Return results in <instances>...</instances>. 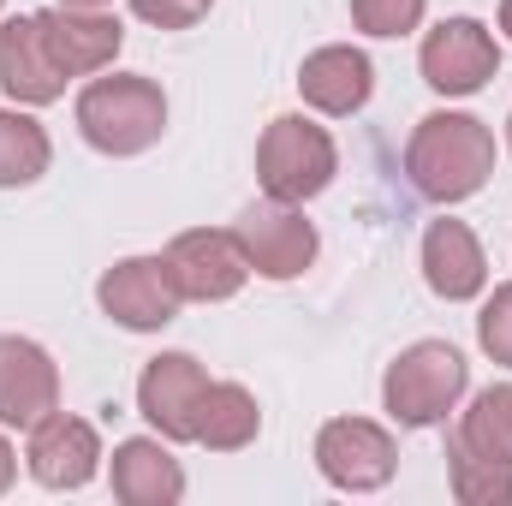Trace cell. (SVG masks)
<instances>
[{
	"label": "cell",
	"mask_w": 512,
	"mask_h": 506,
	"mask_svg": "<svg viewBox=\"0 0 512 506\" xmlns=\"http://www.w3.org/2000/svg\"><path fill=\"white\" fill-rule=\"evenodd\" d=\"M352 18L370 36H405L423 24V0H352Z\"/></svg>",
	"instance_id": "7402d4cb"
},
{
	"label": "cell",
	"mask_w": 512,
	"mask_h": 506,
	"mask_svg": "<svg viewBox=\"0 0 512 506\" xmlns=\"http://www.w3.org/2000/svg\"><path fill=\"white\" fill-rule=\"evenodd\" d=\"M334 167H340L334 137L322 126H310L304 114H280L256 143V179L274 203H304V197L328 191Z\"/></svg>",
	"instance_id": "3957f363"
},
{
	"label": "cell",
	"mask_w": 512,
	"mask_h": 506,
	"mask_svg": "<svg viewBox=\"0 0 512 506\" xmlns=\"http://www.w3.org/2000/svg\"><path fill=\"white\" fill-rule=\"evenodd\" d=\"M405 173L429 203H459L489 185L495 173V137L471 114H429L405 143Z\"/></svg>",
	"instance_id": "6da1fadb"
},
{
	"label": "cell",
	"mask_w": 512,
	"mask_h": 506,
	"mask_svg": "<svg viewBox=\"0 0 512 506\" xmlns=\"http://www.w3.org/2000/svg\"><path fill=\"white\" fill-rule=\"evenodd\" d=\"M459 441H465L471 453L495 459V465H512V381L483 387V393L471 399V411H465V423H459Z\"/></svg>",
	"instance_id": "ffe728a7"
},
{
	"label": "cell",
	"mask_w": 512,
	"mask_h": 506,
	"mask_svg": "<svg viewBox=\"0 0 512 506\" xmlns=\"http://www.w3.org/2000/svg\"><path fill=\"white\" fill-rule=\"evenodd\" d=\"M78 131L102 155H143L167 131V96L155 78H96L78 96Z\"/></svg>",
	"instance_id": "7a4b0ae2"
},
{
	"label": "cell",
	"mask_w": 512,
	"mask_h": 506,
	"mask_svg": "<svg viewBox=\"0 0 512 506\" xmlns=\"http://www.w3.org/2000/svg\"><path fill=\"white\" fill-rule=\"evenodd\" d=\"M501 30L512 36V0H501Z\"/></svg>",
	"instance_id": "484cf974"
},
{
	"label": "cell",
	"mask_w": 512,
	"mask_h": 506,
	"mask_svg": "<svg viewBox=\"0 0 512 506\" xmlns=\"http://www.w3.org/2000/svg\"><path fill=\"white\" fill-rule=\"evenodd\" d=\"M423 280H429V292H441L447 304L483 292L489 262H483V245L471 239L465 221H435V227L423 233Z\"/></svg>",
	"instance_id": "9a60e30c"
},
{
	"label": "cell",
	"mask_w": 512,
	"mask_h": 506,
	"mask_svg": "<svg viewBox=\"0 0 512 506\" xmlns=\"http://www.w3.org/2000/svg\"><path fill=\"white\" fill-rule=\"evenodd\" d=\"M0 90L12 102H60L66 96V72L54 66V54L42 48V30H36V12L30 18H6L0 24Z\"/></svg>",
	"instance_id": "5bb4252c"
},
{
	"label": "cell",
	"mask_w": 512,
	"mask_h": 506,
	"mask_svg": "<svg viewBox=\"0 0 512 506\" xmlns=\"http://www.w3.org/2000/svg\"><path fill=\"white\" fill-rule=\"evenodd\" d=\"M465 381H471V370H465V358H459L453 346L423 340V346L399 352V364H393L387 381H382V399L405 429H429V423H441V417L459 405Z\"/></svg>",
	"instance_id": "277c9868"
},
{
	"label": "cell",
	"mask_w": 512,
	"mask_h": 506,
	"mask_svg": "<svg viewBox=\"0 0 512 506\" xmlns=\"http://www.w3.org/2000/svg\"><path fill=\"white\" fill-rule=\"evenodd\" d=\"M12 489V447H6V435H0V495Z\"/></svg>",
	"instance_id": "d4e9b609"
},
{
	"label": "cell",
	"mask_w": 512,
	"mask_h": 506,
	"mask_svg": "<svg viewBox=\"0 0 512 506\" xmlns=\"http://www.w3.org/2000/svg\"><path fill=\"white\" fill-rule=\"evenodd\" d=\"M48 131L36 126L30 114H12V108H0V191H12V185H36L42 173H48Z\"/></svg>",
	"instance_id": "d6986e66"
},
{
	"label": "cell",
	"mask_w": 512,
	"mask_h": 506,
	"mask_svg": "<svg viewBox=\"0 0 512 506\" xmlns=\"http://www.w3.org/2000/svg\"><path fill=\"white\" fill-rule=\"evenodd\" d=\"M507 137H512V120H507Z\"/></svg>",
	"instance_id": "83f0119b"
},
{
	"label": "cell",
	"mask_w": 512,
	"mask_h": 506,
	"mask_svg": "<svg viewBox=\"0 0 512 506\" xmlns=\"http://www.w3.org/2000/svg\"><path fill=\"white\" fill-rule=\"evenodd\" d=\"M60 6H108V0H60Z\"/></svg>",
	"instance_id": "4316f807"
},
{
	"label": "cell",
	"mask_w": 512,
	"mask_h": 506,
	"mask_svg": "<svg viewBox=\"0 0 512 506\" xmlns=\"http://www.w3.org/2000/svg\"><path fill=\"white\" fill-rule=\"evenodd\" d=\"M495 66H501V48L477 18H447L423 42V84L441 96H477L495 78Z\"/></svg>",
	"instance_id": "52a82bcc"
},
{
	"label": "cell",
	"mask_w": 512,
	"mask_h": 506,
	"mask_svg": "<svg viewBox=\"0 0 512 506\" xmlns=\"http://www.w3.org/2000/svg\"><path fill=\"white\" fill-rule=\"evenodd\" d=\"M167 274L179 286V298H197V304H221L245 286L251 262L239 251L233 233H215V227H197V233H179L167 245Z\"/></svg>",
	"instance_id": "9c48e42d"
},
{
	"label": "cell",
	"mask_w": 512,
	"mask_h": 506,
	"mask_svg": "<svg viewBox=\"0 0 512 506\" xmlns=\"http://www.w3.org/2000/svg\"><path fill=\"white\" fill-rule=\"evenodd\" d=\"M24 459H30L36 483H48V489H84L96 477V465H102V441H96V429L84 417L48 411L30 429V453Z\"/></svg>",
	"instance_id": "4fadbf2b"
},
{
	"label": "cell",
	"mask_w": 512,
	"mask_h": 506,
	"mask_svg": "<svg viewBox=\"0 0 512 506\" xmlns=\"http://www.w3.org/2000/svg\"><path fill=\"white\" fill-rule=\"evenodd\" d=\"M36 30H42V48L54 54V66L66 78L108 72L114 54H120V42H126L120 18H108L96 6H48V12H36Z\"/></svg>",
	"instance_id": "30bf717a"
},
{
	"label": "cell",
	"mask_w": 512,
	"mask_h": 506,
	"mask_svg": "<svg viewBox=\"0 0 512 506\" xmlns=\"http://www.w3.org/2000/svg\"><path fill=\"white\" fill-rule=\"evenodd\" d=\"M316 465L334 489H352V495H370L382 489L399 465L393 453V435L370 417H334L322 435H316Z\"/></svg>",
	"instance_id": "5b68a950"
},
{
	"label": "cell",
	"mask_w": 512,
	"mask_h": 506,
	"mask_svg": "<svg viewBox=\"0 0 512 506\" xmlns=\"http://www.w3.org/2000/svg\"><path fill=\"white\" fill-rule=\"evenodd\" d=\"M256 429H262V411L239 381H209L203 399H197V447L209 453H239L251 447Z\"/></svg>",
	"instance_id": "ac0fdd59"
},
{
	"label": "cell",
	"mask_w": 512,
	"mask_h": 506,
	"mask_svg": "<svg viewBox=\"0 0 512 506\" xmlns=\"http://www.w3.org/2000/svg\"><path fill=\"white\" fill-rule=\"evenodd\" d=\"M447 471H453V495L465 506H512V465L471 453L459 435L447 441Z\"/></svg>",
	"instance_id": "44dd1931"
},
{
	"label": "cell",
	"mask_w": 512,
	"mask_h": 506,
	"mask_svg": "<svg viewBox=\"0 0 512 506\" xmlns=\"http://www.w3.org/2000/svg\"><path fill=\"white\" fill-rule=\"evenodd\" d=\"M203 364L197 358H185V352H167V358H155L143 381H137V411L167 435V441H197V399H203Z\"/></svg>",
	"instance_id": "7c38bea8"
},
{
	"label": "cell",
	"mask_w": 512,
	"mask_h": 506,
	"mask_svg": "<svg viewBox=\"0 0 512 506\" xmlns=\"http://www.w3.org/2000/svg\"><path fill=\"white\" fill-rule=\"evenodd\" d=\"M96 298L131 334H155V328H167L179 316V286L167 274V256H126V262H114L102 274Z\"/></svg>",
	"instance_id": "8992f818"
},
{
	"label": "cell",
	"mask_w": 512,
	"mask_h": 506,
	"mask_svg": "<svg viewBox=\"0 0 512 506\" xmlns=\"http://www.w3.org/2000/svg\"><path fill=\"white\" fill-rule=\"evenodd\" d=\"M298 90L322 114H358L370 102V90H376V66L358 48H316L304 60V72H298Z\"/></svg>",
	"instance_id": "2e32d148"
},
{
	"label": "cell",
	"mask_w": 512,
	"mask_h": 506,
	"mask_svg": "<svg viewBox=\"0 0 512 506\" xmlns=\"http://www.w3.org/2000/svg\"><path fill=\"white\" fill-rule=\"evenodd\" d=\"M48 411H60V370L36 340L0 334V423L36 429Z\"/></svg>",
	"instance_id": "8fae6325"
},
{
	"label": "cell",
	"mask_w": 512,
	"mask_h": 506,
	"mask_svg": "<svg viewBox=\"0 0 512 506\" xmlns=\"http://www.w3.org/2000/svg\"><path fill=\"white\" fill-rule=\"evenodd\" d=\"M233 239H239L245 262L268 280H292V274H304L316 262V227L298 215V203H274V197L256 203L233 227Z\"/></svg>",
	"instance_id": "ba28073f"
},
{
	"label": "cell",
	"mask_w": 512,
	"mask_h": 506,
	"mask_svg": "<svg viewBox=\"0 0 512 506\" xmlns=\"http://www.w3.org/2000/svg\"><path fill=\"white\" fill-rule=\"evenodd\" d=\"M477 340H483V352H489L495 364H512V280L507 286H495V298L483 304V316H477Z\"/></svg>",
	"instance_id": "603a6c76"
},
{
	"label": "cell",
	"mask_w": 512,
	"mask_h": 506,
	"mask_svg": "<svg viewBox=\"0 0 512 506\" xmlns=\"http://www.w3.org/2000/svg\"><path fill=\"white\" fill-rule=\"evenodd\" d=\"M114 495L126 506H173L185 495V471L161 441H120L114 447Z\"/></svg>",
	"instance_id": "e0dca14e"
},
{
	"label": "cell",
	"mask_w": 512,
	"mask_h": 506,
	"mask_svg": "<svg viewBox=\"0 0 512 506\" xmlns=\"http://www.w3.org/2000/svg\"><path fill=\"white\" fill-rule=\"evenodd\" d=\"M209 6H215V0H131V12H137L143 24H155V30H191Z\"/></svg>",
	"instance_id": "cb8c5ba5"
}]
</instances>
